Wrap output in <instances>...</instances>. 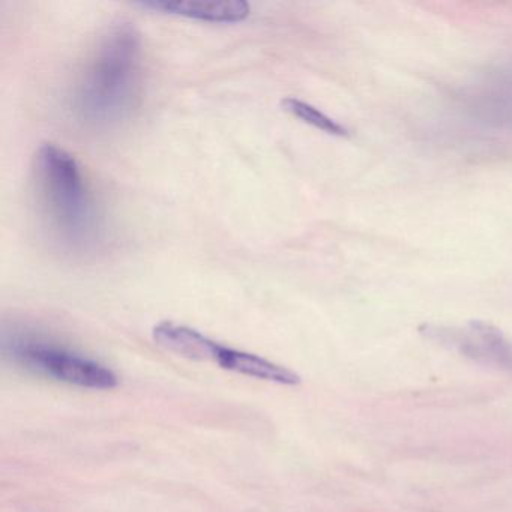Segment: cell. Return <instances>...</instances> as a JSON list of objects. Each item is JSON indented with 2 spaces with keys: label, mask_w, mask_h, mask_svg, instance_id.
<instances>
[{
  "label": "cell",
  "mask_w": 512,
  "mask_h": 512,
  "mask_svg": "<svg viewBox=\"0 0 512 512\" xmlns=\"http://www.w3.org/2000/svg\"><path fill=\"white\" fill-rule=\"evenodd\" d=\"M211 362L220 365L223 370L266 380V382L278 383V385L295 386L301 383V376L290 368L269 361L262 356L254 355V353L233 349V347H227L221 343L215 347Z\"/></svg>",
  "instance_id": "6"
},
{
  "label": "cell",
  "mask_w": 512,
  "mask_h": 512,
  "mask_svg": "<svg viewBox=\"0 0 512 512\" xmlns=\"http://www.w3.org/2000/svg\"><path fill=\"white\" fill-rule=\"evenodd\" d=\"M152 338L166 352L197 362H211L212 353L218 343L197 329L169 320L154 326Z\"/></svg>",
  "instance_id": "7"
},
{
  "label": "cell",
  "mask_w": 512,
  "mask_h": 512,
  "mask_svg": "<svg viewBox=\"0 0 512 512\" xmlns=\"http://www.w3.org/2000/svg\"><path fill=\"white\" fill-rule=\"evenodd\" d=\"M419 332L427 340L454 350L476 364L512 373V340L490 323L472 320L463 328L428 323Z\"/></svg>",
  "instance_id": "4"
},
{
  "label": "cell",
  "mask_w": 512,
  "mask_h": 512,
  "mask_svg": "<svg viewBox=\"0 0 512 512\" xmlns=\"http://www.w3.org/2000/svg\"><path fill=\"white\" fill-rule=\"evenodd\" d=\"M13 356L31 370L80 388L113 389L118 386V376L106 365L58 347L17 343L13 347Z\"/></svg>",
  "instance_id": "3"
},
{
  "label": "cell",
  "mask_w": 512,
  "mask_h": 512,
  "mask_svg": "<svg viewBox=\"0 0 512 512\" xmlns=\"http://www.w3.org/2000/svg\"><path fill=\"white\" fill-rule=\"evenodd\" d=\"M140 5L170 16L209 23L244 22L251 11L245 0H152Z\"/></svg>",
  "instance_id": "5"
},
{
  "label": "cell",
  "mask_w": 512,
  "mask_h": 512,
  "mask_svg": "<svg viewBox=\"0 0 512 512\" xmlns=\"http://www.w3.org/2000/svg\"><path fill=\"white\" fill-rule=\"evenodd\" d=\"M142 37L130 23L107 29L92 53L74 95L83 121L110 125L133 109L142 79Z\"/></svg>",
  "instance_id": "1"
},
{
  "label": "cell",
  "mask_w": 512,
  "mask_h": 512,
  "mask_svg": "<svg viewBox=\"0 0 512 512\" xmlns=\"http://www.w3.org/2000/svg\"><path fill=\"white\" fill-rule=\"evenodd\" d=\"M281 109L292 115L293 118L299 119L304 124L311 125V127L317 128V130L323 131V133L331 134V136L335 137L350 136V131L344 125H341L340 122L334 121V119L329 118L328 115L320 112L316 107L305 103V101L298 100V98H284L281 101Z\"/></svg>",
  "instance_id": "8"
},
{
  "label": "cell",
  "mask_w": 512,
  "mask_h": 512,
  "mask_svg": "<svg viewBox=\"0 0 512 512\" xmlns=\"http://www.w3.org/2000/svg\"><path fill=\"white\" fill-rule=\"evenodd\" d=\"M35 173L41 202L59 235L73 244L85 241L91 232V205L77 161L46 143L38 149Z\"/></svg>",
  "instance_id": "2"
}]
</instances>
